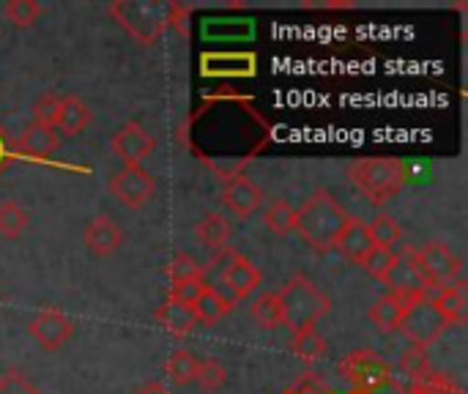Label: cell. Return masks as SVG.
<instances>
[{"label": "cell", "instance_id": "cell-31", "mask_svg": "<svg viewBox=\"0 0 468 394\" xmlns=\"http://www.w3.org/2000/svg\"><path fill=\"white\" fill-rule=\"evenodd\" d=\"M225 365L219 362V359H206V362H200V367H197V387L203 389L206 394H214L222 389V384H225Z\"/></svg>", "mask_w": 468, "mask_h": 394}, {"label": "cell", "instance_id": "cell-9", "mask_svg": "<svg viewBox=\"0 0 468 394\" xmlns=\"http://www.w3.org/2000/svg\"><path fill=\"white\" fill-rule=\"evenodd\" d=\"M154 148H156L154 134H151L145 126H140L137 121L123 123V126L112 134V140H110V151H112L118 159H123L126 167L143 165V162L154 154Z\"/></svg>", "mask_w": 468, "mask_h": 394}, {"label": "cell", "instance_id": "cell-34", "mask_svg": "<svg viewBox=\"0 0 468 394\" xmlns=\"http://www.w3.org/2000/svg\"><path fill=\"white\" fill-rule=\"evenodd\" d=\"M392 263H395V252L392 250H378V247H373L370 252H367V258L359 263L370 277H376V280H381L384 282V277H387V272L392 269Z\"/></svg>", "mask_w": 468, "mask_h": 394}, {"label": "cell", "instance_id": "cell-4", "mask_svg": "<svg viewBox=\"0 0 468 394\" xmlns=\"http://www.w3.org/2000/svg\"><path fill=\"white\" fill-rule=\"evenodd\" d=\"M348 178L370 203L381 206L406 186V165L389 156H367L348 167Z\"/></svg>", "mask_w": 468, "mask_h": 394}, {"label": "cell", "instance_id": "cell-33", "mask_svg": "<svg viewBox=\"0 0 468 394\" xmlns=\"http://www.w3.org/2000/svg\"><path fill=\"white\" fill-rule=\"evenodd\" d=\"M58 110H60V96H55V93H41V96L36 99V104H33V123L47 126V129H55Z\"/></svg>", "mask_w": 468, "mask_h": 394}, {"label": "cell", "instance_id": "cell-41", "mask_svg": "<svg viewBox=\"0 0 468 394\" xmlns=\"http://www.w3.org/2000/svg\"><path fill=\"white\" fill-rule=\"evenodd\" d=\"M285 394H315L313 389H288Z\"/></svg>", "mask_w": 468, "mask_h": 394}, {"label": "cell", "instance_id": "cell-29", "mask_svg": "<svg viewBox=\"0 0 468 394\" xmlns=\"http://www.w3.org/2000/svg\"><path fill=\"white\" fill-rule=\"evenodd\" d=\"M3 14L14 27H30L44 14V5L36 0H11V3H5Z\"/></svg>", "mask_w": 468, "mask_h": 394}, {"label": "cell", "instance_id": "cell-22", "mask_svg": "<svg viewBox=\"0 0 468 394\" xmlns=\"http://www.w3.org/2000/svg\"><path fill=\"white\" fill-rule=\"evenodd\" d=\"M406 304L409 302H403L400 296H384V299H378L373 307H370V324L378 329V332H395L398 326H400V318H403V313H406Z\"/></svg>", "mask_w": 468, "mask_h": 394}, {"label": "cell", "instance_id": "cell-3", "mask_svg": "<svg viewBox=\"0 0 468 394\" xmlns=\"http://www.w3.org/2000/svg\"><path fill=\"white\" fill-rule=\"evenodd\" d=\"M277 296H280V307H282V326H288L291 332L315 326L332 310L329 296L304 274H293L277 291Z\"/></svg>", "mask_w": 468, "mask_h": 394}, {"label": "cell", "instance_id": "cell-11", "mask_svg": "<svg viewBox=\"0 0 468 394\" xmlns=\"http://www.w3.org/2000/svg\"><path fill=\"white\" fill-rule=\"evenodd\" d=\"M74 326L71 321L60 313V310H41L30 324H27V335L44 348V351H60L69 337H71Z\"/></svg>", "mask_w": 468, "mask_h": 394}, {"label": "cell", "instance_id": "cell-19", "mask_svg": "<svg viewBox=\"0 0 468 394\" xmlns=\"http://www.w3.org/2000/svg\"><path fill=\"white\" fill-rule=\"evenodd\" d=\"M88 121H90V110L80 96H60L55 129H60L66 137H77V134H82Z\"/></svg>", "mask_w": 468, "mask_h": 394}, {"label": "cell", "instance_id": "cell-37", "mask_svg": "<svg viewBox=\"0 0 468 394\" xmlns=\"http://www.w3.org/2000/svg\"><path fill=\"white\" fill-rule=\"evenodd\" d=\"M203 288H206V280H200V282H176V285H170V293H167V299H173V302H178V304H195L197 302V296L203 293Z\"/></svg>", "mask_w": 468, "mask_h": 394}, {"label": "cell", "instance_id": "cell-32", "mask_svg": "<svg viewBox=\"0 0 468 394\" xmlns=\"http://www.w3.org/2000/svg\"><path fill=\"white\" fill-rule=\"evenodd\" d=\"M400 370L414 381V384H420V381H425L433 370H431V359H428V354L425 351H420V348H411V351H406L403 357H400Z\"/></svg>", "mask_w": 468, "mask_h": 394}, {"label": "cell", "instance_id": "cell-38", "mask_svg": "<svg viewBox=\"0 0 468 394\" xmlns=\"http://www.w3.org/2000/svg\"><path fill=\"white\" fill-rule=\"evenodd\" d=\"M236 255H239V252L228 244V247H222V250H217V252H214V258L208 261V266H206L203 272H214V269H219V274H222V272L233 263V258H236Z\"/></svg>", "mask_w": 468, "mask_h": 394}, {"label": "cell", "instance_id": "cell-30", "mask_svg": "<svg viewBox=\"0 0 468 394\" xmlns=\"http://www.w3.org/2000/svg\"><path fill=\"white\" fill-rule=\"evenodd\" d=\"M167 277H170L173 285H176V282H200V280L206 277V272H203V266H200L192 255L181 252V255H176V258L170 261Z\"/></svg>", "mask_w": 468, "mask_h": 394}, {"label": "cell", "instance_id": "cell-1", "mask_svg": "<svg viewBox=\"0 0 468 394\" xmlns=\"http://www.w3.org/2000/svg\"><path fill=\"white\" fill-rule=\"evenodd\" d=\"M348 219L351 214L337 203V197L329 189H315V195L307 197V203L296 211L293 230L304 239V244H310L318 252H326L335 247V239L343 233Z\"/></svg>", "mask_w": 468, "mask_h": 394}, {"label": "cell", "instance_id": "cell-40", "mask_svg": "<svg viewBox=\"0 0 468 394\" xmlns=\"http://www.w3.org/2000/svg\"><path fill=\"white\" fill-rule=\"evenodd\" d=\"M134 394H167V389L162 384H145V387H140Z\"/></svg>", "mask_w": 468, "mask_h": 394}, {"label": "cell", "instance_id": "cell-35", "mask_svg": "<svg viewBox=\"0 0 468 394\" xmlns=\"http://www.w3.org/2000/svg\"><path fill=\"white\" fill-rule=\"evenodd\" d=\"M0 394H41V389L19 370H8L5 376H0Z\"/></svg>", "mask_w": 468, "mask_h": 394}, {"label": "cell", "instance_id": "cell-17", "mask_svg": "<svg viewBox=\"0 0 468 394\" xmlns=\"http://www.w3.org/2000/svg\"><path fill=\"white\" fill-rule=\"evenodd\" d=\"M332 250H340L348 261L362 263V261L367 258V252L373 250V239H370L367 225L351 217L348 225L343 228V233L335 239V247H332Z\"/></svg>", "mask_w": 468, "mask_h": 394}, {"label": "cell", "instance_id": "cell-36", "mask_svg": "<svg viewBox=\"0 0 468 394\" xmlns=\"http://www.w3.org/2000/svg\"><path fill=\"white\" fill-rule=\"evenodd\" d=\"M409 394H463L461 387H452L450 381H444V378H439L436 373H431L425 381H420V384H414Z\"/></svg>", "mask_w": 468, "mask_h": 394}, {"label": "cell", "instance_id": "cell-8", "mask_svg": "<svg viewBox=\"0 0 468 394\" xmlns=\"http://www.w3.org/2000/svg\"><path fill=\"white\" fill-rule=\"evenodd\" d=\"M110 192H112V197H118V203H123L126 208L134 211V208H143L154 197L156 181L143 165L123 167L110 178Z\"/></svg>", "mask_w": 468, "mask_h": 394}, {"label": "cell", "instance_id": "cell-6", "mask_svg": "<svg viewBox=\"0 0 468 394\" xmlns=\"http://www.w3.org/2000/svg\"><path fill=\"white\" fill-rule=\"evenodd\" d=\"M411 261L420 272V277L425 280L428 291H439L450 282H455L461 277V258L441 241H431L420 250L411 247Z\"/></svg>", "mask_w": 468, "mask_h": 394}, {"label": "cell", "instance_id": "cell-7", "mask_svg": "<svg viewBox=\"0 0 468 394\" xmlns=\"http://www.w3.org/2000/svg\"><path fill=\"white\" fill-rule=\"evenodd\" d=\"M343 378L362 394H376L392 381V367L370 348L354 351L340 362Z\"/></svg>", "mask_w": 468, "mask_h": 394}, {"label": "cell", "instance_id": "cell-5", "mask_svg": "<svg viewBox=\"0 0 468 394\" xmlns=\"http://www.w3.org/2000/svg\"><path fill=\"white\" fill-rule=\"evenodd\" d=\"M398 329L414 343V348L428 351L431 346H436L444 337V332L450 329V324L436 310V304L431 302V296H422V299H414V302L406 304V313H403Z\"/></svg>", "mask_w": 468, "mask_h": 394}, {"label": "cell", "instance_id": "cell-21", "mask_svg": "<svg viewBox=\"0 0 468 394\" xmlns=\"http://www.w3.org/2000/svg\"><path fill=\"white\" fill-rule=\"evenodd\" d=\"M195 236H197V241H200L203 247H208L211 252H217V250L228 247V241H230V236H233V228H230V222H228L219 211H211V214H206V217L195 225Z\"/></svg>", "mask_w": 468, "mask_h": 394}, {"label": "cell", "instance_id": "cell-26", "mask_svg": "<svg viewBox=\"0 0 468 394\" xmlns=\"http://www.w3.org/2000/svg\"><path fill=\"white\" fill-rule=\"evenodd\" d=\"M197 367H200V359H195L192 351H176L167 365H165V373L173 384L178 387H186V384H195L197 378Z\"/></svg>", "mask_w": 468, "mask_h": 394}, {"label": "cell", "instance_id": "cell-10", "mask_svg": "<svg viewBox=\"0 0 468 394\" xmlns=\"http://www.w3.org/2000/svg\"><path fill=\"white\" fill-rule=\"evenodd\" d=\"M384 285L392 291V296H400L403 302H414V299L431 296L425 280L420 277V272H417V266L411 261V247H406L400 255H395V263L387 272Z\"/></svg>", "mask_w": 468, "mask_h": 394}, {"label": "cell", "instance_id": "cell-18", "mask_svg": "<svg viewBox=\"0 0 468 394\" xmlns=\"http://www.w3.org/2000/svg\"><path fill=\"white\" fill-rule=\"evenodd\" d=\"M233 307H236V302L228 299V296H222L214 285H206L203 293L197 296V302L192 304L197 324H206V326H211V324L222 321L225 315H230Z\"/></svg>", "mask_w": 468, "mask_h": 394}, {"label": "cell", "instance_id": "cell-16", "mask_svg": "<svg viewBox=\"0 0 468 394\" xmlns=\"http://www.w3.org/2000/svg\"><path fill=\"white\" fill-rule=\"evenodd\" d=\"M58 145H60V140H58L55 129L30 123L14 143V151H19L22 156H30V159H49L58 151Z\"/></svg>", "mask_w": 468, "mask_h": 394}, {"label": "cell", "instance_id": "cell-14", "mask_svg": "<svg viewBox=\"0 0 468 394\" xmlns=\"http://www.w3.org/2000/svg\"><path fill=\"white\" fill-rule=\"evenodd\" d=\"M219 277H222V282L233 291V302L247 299V296L255 293V291L261 288V282H263L261 269H258L255 263H250L244 255H236L233 263H230Z\"/></svg>", "mask_w": 468, "mask_h": 394}, {"label": "cell", "instance_id": "cell-15", "mask_svg": "<svg viewBox=\"0 0 468 394\" xmlns=\"http://www.w3.org/2000/svg\"><path fill=\"white\" fill-rule=\"evenodd\" d=\"M431 302L436 304V310L444 315V321H447L450 326H461V324H466V318H468L466 282L455 280V282H450V285L439 288V291L431 296Z\"/></svg>", "mask_w": 468, "mask_h": 394}, {"label": "cell", "instance_id": "cell-13", "mask_svg": "<svg viewBox=\"0 0 468 394\" xmlns=\"http://www.w3.org/2000/svg\"><path fill=\"white\" fill-rule=\"evenodd\" d=\"M82 239H85V247H88L96 258H107V255H112V252L123 244V230H121L107 214H99V217H93V219L85 225Z\"/></svg>", "mask_w": 468, "mask_h": 394}, {"label": "cell", "instance_id": "cell-39", "mask_svg": "<svg viewBox=\"0 0 468 394\" xmlns=\"http://www.w3.org/2000/svg\"><path fill=\"white\" fill-rule=\"evenodd\" d=\"M11 159H14V143L8 140L5 129L0 126V173L11 165Z\"/></svg>", "mask_w": 468, "mask_h": 394}, {"label": "cell", "instance_id": "cell-24", "mask_svg": "<svg viewBox=\"0 0 468 394\" xmlns=\"http://www.w3.org/2000/svg\"><path fill=\"white\" fill-rule=\"evenodd\" d=\"M250 313H252V318H255L263 329H277V326H282V307H280L277 291L261 293V296L250 304Z\"/></svg>", "mask_w": 468, "mask_h": 394}, {"label": "cell", "instance_id": "cell-2", "mask_svg": "<svg viewBox=\"0 0 468 394\" xmlns=\"http://www.w3.org/2000/svg\"><path fill=\"white\" fill-rule=\"evenodd\" d=\"M107 14L140 44L151 47L159 41V36L178 22L181 5L162 3V0H112L107 5Z\"/></svg>", "mask_w": 468, "mask_h": 394}, {"label": "cell", "instance_id": "cell-27", "mask_svg": "<svg viewBox=\"0 0 468 394\" xmlns=\"http://www.w3.org/2000/svg\"><path fill=\"white\" fill-rule=\"evenodd\" d=\"M367 230H370L373 247H378V250H392V247L403 239L400 225H398L389 214H376V217L367 222Z\"/></svg>", "mask_w": 468, "mask_h": 394}, {"label": "cell", "instance_id": "cell-20", "mask_svg": "<svg viewBox=\"0 0 468 394\" xmlns=\"http://www.w3.org/2000/svg\"><path fill=\"white\" fill-rule=\"evenodd\" d=\"M156 321L173 335V337H186L195 326H197V318H195V310L189 304H178L173 299H165V304L156 310Z\"/></svg>", "mask_w": 468, "mask_h": 394}, {"label": "cell", "instance_id": "cell-25", "mask_svg": "<svg viewBox=\"0 0 468 394\" xmlns=\"http://www.w3.org/2000/svg\"><path fill=\"white\" fill-rule=\"evenodd\" d=\"M291 348H293V354H296L302 362H318V359L326 354V340L318 335L315 326H307V329L293 332Z\"/></svg>", "mask_w": 468, "mask_h": 394}, {"label": "cell", "instance_id": "cell-23", "mask_svg": "<svg viewBox=\"0 0 468 394\" xmlns=\"http://www.w3.org/2000/svg\"><path fill=\"white\" fill-rule=\"evenodd\" d=\"M263 225L274 236H291L293 228H296V208L288 200H274L263 211Z\"/></svg>", "mask_w": 468, "mask_h": 394}, {"label": "cell", "instance_id": "cell-12", "mask_svg": "<svg viewBox=\"0 0 468 394\" xmlns=\"http://www.w3.org/2000/svg\"><path fill=\"white\" fill-rule=\"evenodd\" d=\"M261 203H263L261 186H258L250 176H244V173L233 176V178L225 184V189H222V206H225L230 214H236L239 219H250V217L261 208Z\"/></svg>", "mask_w": 468, "mask_h": 394}, {"label": "cell", "instance_id": "cell-28", "mask_svg": "<svg viewBox=\"0 0 468 394\" xmlns=\"http://www.w3.org/2000/svg\"><path fill=\"white\" fill-rule=\"evenodd\" d=\"M25 228H27V211L16 200H3L0 203V236L16 239Z\"/></svg>", "mask_w": 468, "mask_h": 394}]
</instances>
